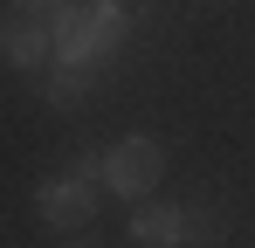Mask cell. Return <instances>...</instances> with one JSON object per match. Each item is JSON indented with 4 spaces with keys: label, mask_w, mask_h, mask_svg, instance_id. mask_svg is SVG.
Returning a JSON list of instances; mask_svg holds the SVG:
<instances>
[{
    "label": "cell",
    "mask_w": 255,
    "mask_h": 248,
    "mask_svg": "<svg viewBox=\"0 0 255 248\" xmlns=\"http://www.w3.org/2000/svg\"><path fill=\"white\" fill-rule=\"evenodd\" d=\"M159 172H166V145L145 138V131H131V138H118V145L104 152V193L145 200V193L159 186Z\"/></svg>",
    "instance_id": "obj_1"
},
{
    "label": "cell",
    "mask_w": 255,
    "mask_h": 248,
    "mask_svg": "<svg viewBox=\"0 0 255 248\" xmlns=\"http://www.w3.org/2000/svg\"><path fill=\"white\" fill-rule=\"evenodd\" d=\"M97 200H104V179H97V172H83V165L48 172L42 186H35V214H42L48 228H90Z\"/></svg>",
    "instance_id": "obj_2"
},
{
    "label": "cell",
    "mask_w": 255,
    "mask_h": 248,
    "mask_svg": "<svg viewBox=\"0 0 255 248\" xmlns=\"http://www.w3.org/2000/svg\"><path fill=\"white\" fill-rule=\"evenodd\" d=\"M0 55L14 62V69H42L48 55H55V35H48V14H7L0 21Z\"/></svg>",
    "instance_id": "obj_3"
},
{
    "label": "cell",
    "mask_w": 255,
    "mask_h": 248,
    "mask_svg": "<svg viewBox=\"0 0 255 248\" xmlns=\"http://www.w3.org/2000/svg\"><path fill=\"white\" fill-rule=\"evenodd\" d=\"M131 248H186V207H159L145 193V207L131 214Z\"/></svg>",
    "instance_id": "obj_4"
},
{
    "label": "cell",
    "mask_w": 255,
    "mask_h": 248,
    "mask_svg": "<svg viewBox=\"0 0 255 248\" xmlns=\"http://www.w3.org/2000/svg\"><path fill=\"white\" fill-rule=\"evenodd\" d=\"M90 83H97V62H55L48 69V104L55 111H76L90 97Z\"/></svg>",
    "instance_id": "obj_5"
},
{
    "label": "cell",
    "mask_w": 255,
    "mask_h": 248,
    "mask_svg": "<svg viewBox=\"0 0 255 248\" xmlns=\"http://www.w3.org/2000/svg\"><path fill=\"white\" fill-rule=\"evenodd\" d=\"M221 235H228L221 207L214 200H186V248H221Z\"/></svg>",
    "instance_id": "obj_6"
},
{
    "label": "cell",
    "mask_w": 255,
    "mask_h": 248,
    "mask_svg": "<svg viewBox=\"0 0 255 248\" xmlns=\"http://www.w3.org/2000/svg\"><path fill=\"white\" fill-rule=\"evenodd\" d=\"M21 7H28V14H55L62 0H21Z\"/></svg>",
    "instance_id": "obj_7"
},
{
    "label": "cell",
    "mask_w": 255,
    "mask_h": 248,
    "mask_svg": "<svg viewBox=\"0 0 255 248\" xmlns=\"http://www.w3.org/2000/svg\"><path fill=\"white\" fill-rule=\"evenodd\" d=\"M69 248H97V242H69Z\"/></svg>",
    "instance_id": "obj_8"
}]
</instances>
